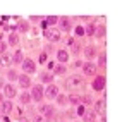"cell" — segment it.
<instances>
[{"label": "cell", "mask_w": 122, "mask_h": 122, "mask_svg": "<svg viewBox=\"0 0 122 122\" xmlns=\"http://www.w3.org/2000/svg\"><path fill=\"white\" fill-rule=\"evenodd\" d=\"M60 26H62L64 31H71V28H72V26H71V21L66 19V17H62V19H60Z\"/></svg>", "instance_id": "cell-12"}, {"label": "cell", "mask_w": 122, "mask_h": 122, "mask_svg": "<svg viewBox=\"0 0 122 122\" xmlns=\"http://www.w3.org/2000/svg\"><path fill=\"white\" fill-rule=\"evenodd\" d=\"M83 69H84V74H86V76H95V72H96V66H95L93 62L84 64Z\"/></svg>", "instance_id": "cell-7"}, {"label": "cell", "mask_w": 122, "mask_h": 122, "mask_svg": "<svg viewBox=\"0 0 122 122\" xmlns=\"http://www.w3.org/2000/svg\"><path fill=\"white\" fill-rule=\"evenodd\" d=\"M4 52H5V43L0 41V53H4Z\"/></svg>", "instance_id": "cell-30"}, {"label": "cell", "mask_w": 122, "mask_h": 122, "mask_svg": "<svg viewBox=\"0 0 122 122\" xmlns=\"http://www.w3.org/2000/svg\"><path fill=\"white\" fill-rule=\"evenodd\" d=\"M95 31H96V29H95V24H88V28L84 29V33H86L88 36H93Z\"/></svg>", "instance_id": "cell-16"}, {"label": "cell", "mask_w": 122, "mask_h": 122, "mask_svg": "<svg viewBox=\"0 0 122 122\" xmlns=\"http://www.w3.org/2000/svg\"><path fill=\"white\" fill-rule=\"evenodd\" d=\"M7 77H9L10 81H12V79H17V74H15V71H9V74H7Z\"/></svg>", "instance_id": "cell-27"}, {"label": "cell", "mask_w": 122, "mask_h": 122, "mask_svg": "<svg viewBox=\"0 0 122 122\" xmlns=\"http://www.w3.org/2000/svg\"><path fill=\"white\" fill-rule=\"evenodd\" d=\"M57 57H59V60H60L62 64L69 60V53H67L66 50H59V52H57Z\"/></svg>", "instance_id": "cell-11"}, {"label": "cell", "mask_w": 122, "mask_h": 122, "mask_svg": "<svg viewBox=\"0 0 122 122\" xmlns=\"http://www.w3.org/2000/svg\"><path fill=\"white\" fill-rule=\"evenodd\" d=\"M19 29H21V31H28V29H29V24H28L26 21H21V22H19Z\"/></svg>", "instance_id": "cell-23"}, {"label": "cell", "mask_w": 122, "mask_h": 122, "mask_svg": "<svg viewBox=\"0 0 122 122\" xmlns=\"http://www.w3.org/2000/svg\"><path fill=\"white\" fill-rule=\"evenodd\" d=\"M67 102H71V103H74V105H79V102H81V98H79V96H77V95H71Z\"/></svg>", "instance_id": "cell-20"}, {"label": "cell", "mask_w": 122, "mask_h": 122, "mask_svg": "<svg viewBox=\"0 0 122 122\" xmlns=\"http://www.w3.org/2000/svg\"><path fill=\"white\" fill-rule=\"evenodd\" d=\"M84 53H86V57H89V59H91V57H95V55H96V50H95L93 46H88Z\"/></svg>", "instance_id": "cell-19"}, {"label": "cell", "mask_w": 122, "mask_h": 122, "mask_svg": "<svg viewBox=\"0 0 122 122\" xmlns=\"http://www.w3.org/2000/svg\"><path fill=\"white\" fill-rule=\"evenodd\" d=\"M12 60H14L15 64H22V60H24V59H22V52H15L14 57H12Z\"/></svg>", "instance_id": "cell-14"}, {"label": "cell", "mask_w": 122, "mask_h": 122, "mask_svg": "<svg viewBox=\"0 0 122 122\" xmlns=\"http://www.w3.org/2000/svg\"><path fill=\"white\" fill-rule=\"evenodd\" d=\"M52 79H53V76L48 74V72H43V74H41V81H43V83H52Z\"/></svg>", "instance_id": "cell-17"}, {"label": "cell", "mask_w": 122, "mask_h": 122, "mask_svg": "<svg viewBox=\"0 0 122 122\" xmlns=\"http://www.w3.org/2000/svg\"><path fill=\"white\" fill-rule=\"evenodd\" d=\"M45 60H46V55L41 53V55H40V62H45Z\"/></svg>", "instance_id": "cell-31"}, {"label": "cell", "mask_w": 122, "mask_h": 122, "mask_svg": "<svg viewBox=\"0 0 122 122\" xmlns=\"http://www.w3.org/2000/svg\"><path fill=\"white\" fill-rule=\"evenodd\" d=\"M57 21H59V17H55V15H50V17H46V24H55Z\"/></svg>", "instance_id": "cell-25"}, {"label": "cell", "mask_w": 122, "mask_h": 122, "mask_svg": "<svg viewBox=\"0 0 122 122\" xmlns=\"http://www.w3.org/2000/svg\"><path fill=\"white\" fill-rule=\"evenodd\" d=\"M0 115H2V112H0Z\"/></svg>", "instance_id": "cell-35"}, {"label": "cell", "mask_w": 122, "mask_h": 122, "mask_svg": "<svg viewBox=\"0 0 122 122\" xmlns=\"http://www.w3.org/2000/svg\"><path fill=\"white\" fill-rule=\"evenodd\" d=\"M45 36L50 40L52 43H55V41H59V40H60V31L57 29V28H50V29L45 31Z\"/></svg>", "instance_id": "cell-2"}, {"label": "cell", "mask_w": 122, "mask_h": 122, "mask_svg": "<svg viewBox=\"0 0 122 122\" xmlns=\"http://www.w3.org/2000/svg\"><path fill=\"white\" fill-rule=\"evenodd\" d=\"M22 122H28V120H26V119H22Z\"/></svg>", "instance_id": "cell-33"}, {"label": "cell", "mask_w": 122, "mask_h": 122, "mask_svg": "<svg viewBox=\"0 0 122 122\" xmlns=\"http://www.w3.org/2000/svg\"><path fill=\"white\" fill-rule=\"evenodd\" d=\"M76 35H77V36H83V35H84V28L76 26Z\"/></svg>", "instance_id": "cell-26"}, {"label": "cell", "mask_w": 122, "mask_h": 122, "mask_svg": "<svg viewBox=\"0 0 122 122\" xmlns=\"http://www.w3.org/2000/svg\"><path fill=\"white\" fill-rule=\"evenodd\" d=\"M105 110V102L100 100V102H96V107H95V113H103Z\"/></svg>", "instance_id": "cell-13"}, {"label": "cell", "mask_w": 122, "mask_h": 122, "mask_svg": "<svg viewBox=\"0 0 122 122\" xmlns=\"http://www.w3.org/2000/svg\"><path fill=\"white\" fill-rule=\"evenodd\" d=\"M4 93H5L7 98H14L17 91H15V88H14L12 84H5V86H4Z\"/></svg>", "instance_id": "cell-8"}, {"label": "cell", "mask_w": 122, "mask_h": 122, "mask_svg": "<svg viewBox=\"0 0 122 122\" xmlns=\"http://www.w3.org/2000/svg\"><path fill=\"white\" fill-rule=\"evenodd\" d=\"M17 79H19V84H21V88H24V89H26V88H29L31 86V79L28 77V76H17Z\"/></svg>", "instance_id": "cell-10"}, {"label": "cell", "mask_w": 122, "mask_h": 122, "mask_svg": "<svg viewBox=\"0 0 122 122\" xmlns=\"http://www.w3.org/2000/svg\"><path fill=\"white\" fill-rule=\"evenodd\" d=\"M53 71H55V74H64V72H66V67L64 66H57V67H53Z\"/></svg>", "instance_id": "cell-24"}, {"label": "cell", "mask_w": 122, "mask_h": 122, "mask_svg": "<svg viewBox=\"0 0 122 122\" xmlns=\"http://www.w3.org/2000/svg\"><path fill=\"white\" fill-rule=\"evenodd\" d=\"M84 107H83V105H79V107H77V113H79V115H83V113H84Z\"/></svg>", "instance_id": "cell-28"}, {"label": "cell", "mask_w": 122, "mask_h": 122, "mask_svg": "<svg viewBox=\"0 0 122 122\" xmlns=\"http://www.w3.org/2000/svg\"><path fill=\"white\" fill-rule=\"evenodd\" d=\"M105 81H107V79H105L103 76L95 77L93 79V89H95V91H102V89L105 88Z\"/></svg>", "instance_id": "cell-6"}, {"label": "cell", "mask_w": 122, "mask_h": 122, "mask_svg": "<svg viewBox=\"0 0 122 122\" xmlns=\"http://www.w3.org/2000/svg\"><path fill=\"white\" fill-rule=\"evenodd\" d=\"M22 69H24V72H28V74H33V72L36 71L35 62L31 60V59H24L22 60Z\"/></svg>", "instance_id": "cell-5"}, {"label": "cell", "mask_w": 122, "mask_h": 122, "mask_svg": "<svg viewBox=\"0 0 122 122\" xmlns=\"http://www.w3.org/2000/svg\"><path fill=\"white\" fill-rule=\"evenodd\" d=\"M59 103H60V105L67 103V98H66V96H59Z\"/></svg>", "instance_id": "cell-29"}, {"label": "cell", "mask_w": 122, "mask_h": 122, "mask_svg": "<svg viewBox=\"0 0 122 122\" xmlns=\"http://www.w3.org/2000/svg\"><path fill=\"white\" fill-rule=\"evenodd\" d=\"M95 110L93 108H88V110H84V113H83V119L86 120V122H93L95 120Z\"/></svg>", "instance_id": "cell-9"}, {"label": "cell", "mask_w": 122, "mask_h": 122, "mask_svg": "<svg viewBox=\"0 0 122 122\" xmlns=\"http://www.w3.org/2000/svg\"><path fill=\"white\" fill-rule=\"evenodd\" d=\"M31 98H33V100H36V102H40V100H41L43 98V88L41 86H40V84H36V86H33V89H31Z\"/></svg>", "instance_id": "cell-3"}, {"label": "cell", "mask_w": 122, "mask_h": 122, "mask_svg": "<svg viewBox=\"0 0 122 122\" xmlns=\"http://www.w3.org/2000/svg\"><path fill=\"white\" fill-rule=\"evenodd\" d=\"M17 41H19L17 35H15V33H12V35L9 36V43H10V45H17Z\"/></svg>", "instance_id": "cell-21"}, {"label": "cell", "mask_w": 122, "mask_h": 122, "mask_svg": "<svg viewBox=\"0 0 122 122\" xmlns=\"http://www.w3.org/2000/svg\"><path fill=\"white\" fill-rule=\"evenodd\" d=\"M12 110V103L10 102H4V105H2V113H9Z\"/></svg>", "instance_id": "cell-15"}, {"label": "cell", "mask_w": 122, "mask_h": 122, "mask_svg": "<svg viewBox=\"0 0 122 122\" xmlns=\"http://www.w3.org/2000/svg\"><path fill=\"white\" fill-rule=\"evenodd\" d=\"M57 95H59V88H57L55 84H50L45 91H43V96H46V98H57Z\"/></svg>", "instance_id": "cell-4"}, {"label": "cell", "mask_w": 122, "mask_h": 122, "mask_svg": "<svg viewBox=\"0 0 122 122\" xmlns=\"http://www.w3.org/2000/svg\"><path fill=\"white\" fill-rule=\"evenodd\" d=\"M0 100H2V93H0Z\"/></svg>", "instance_id": "cell-34"}, {"label": "cell", "mask_w": 122, "mask_h": 122, "mask_svg": "<svg viewBox=\"0 0 122 122\" xmlns=\"http://www.w3.org/2000/svg\"><path fill=\"white\" fill-rule=\"evenodd\" d=\"M66 86H67V89H79L81 86H83V79H81L79 76H71L67 79Z\"/></svg>", "instance_id": "cell-1"}, {"label": "cell", "mask_w": 122, "mask_h": 122, "mask_svg": "<svg viewBox=\"0 0 122 122\" xmlns=\"http://www.w3.org/2000/svg\"><path fill=\"white\" fill-rule=\"evenodd\" d=\"M29 102H31L29 93H22V95H21V103H29Z\"/></svg>", "instance_id": "cell-22"}, {"label": "cell", "mask_w": 122, "mask_h": 122, "mask_svg": "<svg viewBox=\"0 0 122 122\" xmlns=\"http://www.w3.org/2000/svg\"><path fill=\"white\" fill-rule=\"evenodd\" d=\"M43 120H45L43 117H36V119H35V122H43Z\"/></svg>", "instance_id": "cell-32"}, {"label": "cell", "mask_w": 122, "mask_h": 122, "mask_svg": "<svg viewBox=\"0 0 122 122\" xmlns=\"http://www.w3.org/2000/svg\"><path fill=\"white\" fill-rule=\"evenodd\" d=\"M9 64H10V59H9L7 55H2V59H0V66H2V67H7Z\"/></svg>", "instance_id": "cell-18"}]
</instances>
